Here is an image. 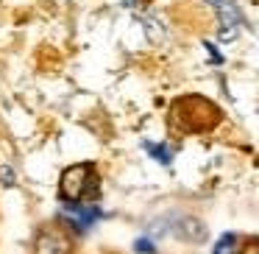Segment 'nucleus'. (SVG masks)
<instances>
[{"label": "nucleus", "mask_w": 259, "mask_h": 254, "mask_svg": "<svg viewBox=\"0 0 259 254\" xmlns=\"http://www.w3.org/2000/svg\"><path fill=\"white\" fill-rule=\"evenodd\" d=\"M95 179H92V170L87 168V165H73V168L64 170L62 176V196L64 201H78V198H84L87 190H95Z\"/></svg>", "instance_id": "obj_1"}, {"label": "nucleus", "mask_w": 259, "mask_h": 254, "mask_svg": "<svg viewBox=\"0 0 259 254\" xmlns=\"http://www.w3.org/2000/svg\"><path fill=\"white\" fill-rule=\"evenodd\" d=\"M218 12V20H220V40L223 42H231L237 34H240V25H242V14L237 9L234 0H209Z\"/></svg>", "instance_id": "obj_2"}, {"label": "nucleus", "mask_w": 259, "mask_h": 254, "mask_svg": "<svg viewBox=\"0 0 259 254\" xmlns=\"http://www.w3.org/2000/svg\"><path fill=\"white\" fill-rule=\"evenodd\" d=\"M62 215L70 224V229L78 232V235H84V232H90L92 224L101 218V209L98 207H84V204H75V201H64L62 204Z\"/></svg>", "instance_id": "obj_3"}, {"label": "nucleus", "mask_w": 259, "mask_h": 254, "mask_svg": "<svg viewBox=\"0 0 259 254\" xmlns=\"http://www.w3.org/2000/svg\"><path fill=\"white\" fill-rule=\"evenodd\" d=\"M70 251H73V243L56 226H45L34 240V254H70Z\"/></svg>", "instance_id": "obj_4"}, {"label": "nucleus", "mask_w": 259, "mask_h": 254, "mask_svg": "<svg viewBox=\"0 0 259 254\" xmlns=\"http://www.w3.org/2000/svg\"><path fill=\"white\" fill-rule=\"evenodd\" d=\"M167 226L176 237H181V240H187V243H203L206 240V226H203V221L192 218V215H173V218H167Z\"/></svg>", "instance_id": "obj_5"}, {"label": "nucleus", "mask_w": 259, "mask_h": 254, "mask_svg": "<svg viewBox=\"0 0 259 254\" xmlns=\"http://www.w3.org/2000/svg\"><path fill=\"white\" fill-rule=\"evenodd\" d=\"M142 148H145V151L151 154L159 165H170V162H173V151H170L167 146H153V142H145Z\"/></svg>", "instance_id": "obj_6"}, {"label": "nucleus", "mask_w": 259, "mask_h": 254, "mask_svg": "<svg viewBox=\"0 0 259 254\" xmlns=\"http://www.w3.org/2000/svg\"><path fill=\"white\" fill-rule=\"evenodd\" d=\"M142 25H145V34L151 37L153 42H162L164 40V25L159 23L156 17H142Z\"/></svg>", "instance_id": "obj_7"}, {"label": "nucleus", "mask_w": 259, "mask_h": 254, "mask_svg": "<svg viewBox=\"0 0 259 254\" xmlns=\"http://www.w3.org/2000/svg\"><path fill=\"white\" fill-rule=\"evenodd\" d=\"M212 254H237V237L234 235H223Z\"/></svg>", "instance_id": "obj_8"}, {"label": "nucleus", "mask_w": 259, "mask_h": 254, "mask_svg": "<svg viewBox=\"0 0 259 254\" xmlns=\"http://www.w3.org/2000/svg\"><path fill=\"white\" fill-rule=\"evenodd\" d=\"M156 251V243L151 240V237H140V240L134 243V254H153Z\"/></svg>", "instance_id": "obj_9"}, {"label": "nucleus", "mask_w": 259, "mask_h": 254, "mask_svg": "<svg viewBox=\"0 0 259 254\" xmlns=\"http://www.w3.org/2000/svg\"><path fill=\"white\" fill-rule=\"evenodd\" d=\"M14 182H17V173H14L9 165H0V185H3V187H14Z\"/></svg>", "instance_id": "obj_10"}, {"label": "nucleus", "mask_w": 259, "mask_h": 254, "mask_svg": "<svg viewBox=\"0 0 259 254\" xmlns=\"http://www.w3.org/2000/svg\"><path fill=\"white\" fill-rule=\"evenodd\" d=\"M206 51H209V56H212V62H214V64H220V62H223V56H220V53L214 51V45H212V42H206Z\"/></svg>", "instance_id": "obj_11"}, {"label": "nucleus", "mask_w": 259, "mask_h": 254, "mask_svg": "<svg viewBox=\"0 0 259 254\" xmlns=\"http://www.w3.org/2000/svg\"><path fill=\"white\" fill-rule=\"evenodd\" d=\"M237 254H259V251H256V243H253V240H248V246L242 248V251H237Z\"/></svg>", "instance_id": "obj_12"}, {"label": "nucleus", "mask_w": 259, "mask_h": 254, "mask_svg": "<svg viewBox=\"0 0 259 254\" xmlns=\"http://www.w3.org/2000/svg\"><path fill=\"white\" fill-rule=\"evenodd\" d=\"M125 6H140V0H123Z\"/></svg>", "instance_id": "obj_13"}]
</instances>
